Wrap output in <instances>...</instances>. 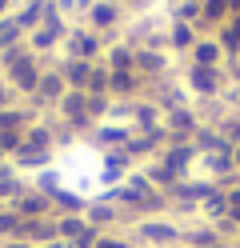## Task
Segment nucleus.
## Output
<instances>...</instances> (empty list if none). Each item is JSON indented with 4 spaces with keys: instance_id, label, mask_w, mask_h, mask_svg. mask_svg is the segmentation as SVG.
Here are the masks:
<instances>
[{
    "instance_id": "nucleus-1",
    "label": "nucleus",
    "mask_w": 240,
    "mask_h": 248,
    "mask_svg": "<svg viewBox=\"0 0 240 248\" xmlns=\"http://www.w3.org/2000/svg\"><path fill=\"white\" fill-rule=\"evenodd\" d=\"M128 236L140 248H172V244H184V224L172 216H148V220H136Z\"/></svg>"
},
{
    "instance_id": "nucleus-2",
    "label": "nucleus",
    "mask_w": 240,
    "mask_h": 248,
    "mask_svg": "<svg viewBox=\"0 0 240 248\" xmlns=\"http://www.w3.org/2000/svg\"><path fill=\"white\" fill-rule=\"evenodd\" d=\"M184 88L188 96L196 100H220L224 88H228V72L220 68H200V64H184Z\"/></svg>"
},
{
    "instance_id": "nucleus-3",
    "label": "nucleus",
    "mask_w": 240,
    "mask_h": 248,
    "mask_svg": "<svg viewBox=\"0 0 240 248\" xmlns=\"http://www.w3.org/2000/svg\"><path fill=\"white\" fill-rule=\"evenodd\" d=\"M48 64H52V60H40L36 52H32L28 60H20L16 68L0 72V76H4V80L12 84V92H16L20 100H28V96H36V84H40V76H44V68H48Z\"/></svg>"
},
{
    "instance_id": "nucleus-4",
    "label": "nucleus",
    "mask_w": 240,
    "mask_h": 248,
    "mask_svg": "<svg viewBox=\"0 0 240 248\" xmlns=\"http://www.w3.org/2000/svg\"><path fill=\"white\" fill-rule=\"evenodd\" d=\"M124 4L120 0H92V8L84 12V28H92V32H124Z\"/></svg>"
},
{
    "instance_id": "nucleus-5",
    "label": "nucleus",
    "mask_w": 240,
    "mask_h": 248,
    "mask_svg": "<svg viewBox=\"0 0 240 248\" xmlns=\"http://www.w3.org/2000/svg\"><path fill=\"white\" fill-rule=\"evenodd\" d=\"M60 48H64V56H72V60H104L108 40H104L100 32H92V28H76V24H72L68 40H64Z\"/></svg>"
},
{
    "instance_id": "nucleus-6",
    "label": "nucleus",
    "mask_w": 240,
    "mask_h": 248,
    "mask_svg": "<svg viewBox=\"0 0 240 248\" xmlns=\"http://www.w3.org/2000/svg\"><path fill=\"white\" fill-rule=\"evenodd\" d=\"M164 128H168V144H188L200 128V112L192 104L172 108V112H164Z\"/></svg>"
},
{
    "instance_id": "nucleus-7",
    "label": "nucleus",
    "mask_w": 240,
    "mask_h": 248,
    "mask_svg": "<svg viewBox=\"0 0 240 248\" xmlns=\"http://www.w3.org/2000/svg\"><path fill=\"white\" fill-rule=\"evenodd\" d=\"M136 136L132 124H116V120H104V124H96V128L88 132V140L100 148V152H112V148H124L128 140Z\"/></svg>"
},
{
    "instance_id": "nucleus-8",
    "label": "nucleus",
    "mask_w": 240,
    "mask_h": 248,
    "mask_svg": "<svg viewBox=\"0 0 240 248\" xmlns=\"http://www.w3.org/2000/svg\"><path fill=\"white\" fill-rule=\"evenodd\" d=\"M144 80H168L172 76V52H152V48H136V64H132Z\"/></svg>"
},
{
    "instance_id": "nucleus-9",
    "label": "nucleus",
    "mask_w": 240,
    "mask_h": 248,
    "mask_svg": "<svg viewBox=\"0 0 240 248\" xmlns=\"http://www.w3.org/2000/svg\"><path fill=\"white\" fill-rule=\"evenodd\" d=\"M92 64H96V60H72V56H60V60H52L48 68H56V72L64 76V84H68V88L88 92V72H92Z\"/></svg>"
},
{
    "instance_id": "nucleus-10",
    "label": "nucleus",
    "mask_w": 240,
    "mask_h": 248,
    "mask_svg": "<svg viewBox=\"0 0 240 248\" xmlns=\"http://www.w3.org/2000/svg\"><path fill=\"white\" fill-rule=\"evenodd\" d=\"M132 156H128L124 148H112V152H104V168H100V184L104 188H116V184H124V176L132 172Z\"/></svg>"
},
{
    "instance_id": "nucleus-11",
    "label": "nucleus",
    "mask_w": 240,
    "mask_h": 248,
    "mask_svg": "<svg viewBox=\"0 0 240 248\" xmlns=\"http://www.w3.org/2000/svg\"><path fill=\"white\" fill-rule=\"evenodd\" d=\"M84 220L96 224L100 232H116L124 224V212L116 204H108V200H88V208H84Z\"/></svg>"
},
{
    "instance_id": "nucleus-12",
    "label": "nucleus",
    "mask_w": 240,
    "mask_h": 248,
    "mask_svg": "<svg viewBox=\"0 0 240 248\" xmlns=\"http://www.w3.org/2000/svg\"><path fill=\"white\" fill-rule=\"evenodd\" d=\"M156 160H160V164H168V168H176L180 176H188V168L200 160V152H196V144H192V140H188V144H164Z\"/></svg>"
},
{
    "instance_id": "nucleus-13",
    "label": "nucleus",
    "mask_w": 240,
    "mask_h": 248,
    "mask_svg": "<svg viewBox=\"0 0 240 248\" xmlns=\"http://www.w3.org/2000/svg\"><path fill=\"white\" fill-rule=\"evenodd\" d=\"M32 248H48V244H56L60 240V232H56V216H36V220H24V236Z\"/></svg>"
},
{
    "instance_id": "nucleus-14",
    "label": "nucleus",
    "mask_w": 240,
    "mask_h": 248,
    "mask_svg": "<svg viewBox=\"0 0 240 248\" xmlns=\"http://www.w3.org/2000/svg\"><path fill=\"white\" fill-rule=\"evenodd\" d=\"M184 64H200V68H220L224 64V48L216 44V36H200L192 44V52L184 56Z\"/></svg>"
},
{
    "instance_id": "nucleus-15",
    "label": "nucleus",
    "mask_w": 240,
    "mask_h": 248,
    "mask_svg": "<svg viewBox=\"0 0 240 248\" xmlns=\"http://www.w3.org/2000/svg\"><path fill=\"white\" fill-rule=\"evenodd\" d=\"M8 208H16L24 216V220H36V216H56V208H52V196H44V192H36V188H28L16 204H8Z\"/></svg>"
},
{
    "instance_id": "nucleus-16",
    "label": "nucleus",
    "mask_w": 240,
    "mask_h": 248,
    "mask_svg": "<svg viewBox=\"0 0 240 248\" xmlns=\"http://www.w3.org/2000/svg\"><path fill=\"white\" fill-rule=\"evenodd\" d=\"M128 124H132L136 132H148V128H160V124H164V112H160L148 96H140V100H132V116H128Z\"/></svg>"
},
{
    "instance_id": "nucleus-17",
    "label": "nucleus",
    "mask_w": 240,
    "mask_h": 248,
    "mask_svg": "<svg viewBox=\"0 0 240 248\" xmlns=\"http://www.w3.org/2000/svg\"><path fill=\"white\" fill-rule=\"evenodd\" d=\"M196 40H200V36H196V28H192V24H184V20H168V52L188 56Z\"/></svg>"
},
{
    "instance_id": "nucleus-18",
    "label": "nucleus",
    "mask_w": 240,
    "mask_h": 248,
    "mask_svg": "<svg viewBox=\"0 0 240 248\" xmlns=\"http://www.w3.org/2000/svg\"><path fill=\"white\" fill-rule=\"evenodd\" d=\"M212 36H216V44L224 48V60H240V16H228Z\"/></svg>"
},
{
    "instance_id": "nucleus-19",
    "label": "nucleus",
    "mask_w": 240,
    "mask_h": 248,
    "mask_svg": "<svg viewBox=\"0 0 240 248\" xmlns=\"http://www.w3.org/2000/svg\"><path fill=\"white\" fill-rule=\"evenodd\" d=\"M24 40H28V48L36 52L40 60H52V52H56V44H64V36H56L52 28H48V24H40V28H32V32H28Z\"/></svg>"
},
{
    "instance_id": "nucleus-20",
    "label": "nucleus",
    "mask_w": 240,
    "mask_h": 248,
    "mask_svg": "<svg viewBox=\"0 0 240 248\" xmlns=\"http://www.w3.org/2000/svg\"><path fill=\"white\" fill-rule=\"evenodd\" d=\"M52 208H56V216H84V208H88V196H80V192H72V188H60L52 192Z\"/></svg>"
},
{
    "instance_id": "nucleus-21",
    "label": "nucleus",
    "mask_w": 240,
    "mask_h": 248,
    "mask_svg": "<svg viewBox=\"0 0 240 248\" xmlns=\"http://www.w3.org/2000/svg\"><path fill=\"white\" fill-rule=\"evenodd\" d=\"M192 144H196L200 156H212V152H232L228 144H224V136L216 132V124H200L196 136H192Z\"/></svg>"
},
{
    "instance_id": "nucleus-22",
    "label": "nucleus",
    "mask_w": 240,
    "mask_h": 248,
    "mask_svg": "<svg viewBox=\"0 0 240 248\" xmlns=\"http://www.w3.org/2000/svg\"><path fill=\"white\" fill-rule=\"evenodd\" d=\"M16 172H44V168H52V152H40V148H20L12 156Z\"/></svg>"
},
{
    "instance_id": "nucleus-23",
    "label": "nucleus",
    "mask_w": 240,
    "mask_h": 248,
    "mask_svg": "<svg viewBox=\"0 0 240 248\" xmlns=\"http://www.w3.org/2000/svg\"><path fill=\"white\" fill-rule=\"evenodd\" d=\"M216 240H220L216 224H208V220L184 224V248H204V244H216Z\"/></svg>"
},
{
    "instance_id": "nucleus-24",
    "label": "nucleus",
    "mask_w": 240,
    "mask_h": 248,
    "mask_svg": "<svg viewBox=\"0 0 240 248\" xmlns=\"http://www.w3.org/2000/svg\"><path fill=\"white\" fill-rule=\"evenodd\" d=\"M12 16H16V24H20V32L28 36L32 28H40V24H44V0H24V4L16 8Z\"/></svg>"
},
{
    "instance_id": "nucleus-25",
    "label": "nucleus",
    "mask_w": 240,
    "mask_h": 248,
    "mask_svg": "<svg viewBox=\"0 0 240 248\" xmlns=\"http://www.w3.org/2000/svg\"><path fill=\"white\" fill-rule=\"evenodd\" d=\"M20 236H24V216L4 204L0 208V244L4 240H20Z\"/></svg>"
},
{
    "instance_id": "nucleus-26",
    "label": "nucleus",
    "mask_w": 240,
    "mask_h": 248,
    "mask_svg": "<svg viewBox=\"0 0 240 248\" xmlns=\"http://www.w3.org/2000/svg\"><path fill=\"white\" fill-rule=\"evenodd\" d=\"M224 216H228V192H224V188H216V192L200 204V220L216 224V220H224Z\"/></svg>"
},
{
    "instance_id": "nucleus-27",
    "label": "nucleus",
    "mask_w": 240,
    "mask_h": 248,
    "mask_svg": "<svg viewBox=\"0 0 240 248\" xmlns=\"http://www.w3.org/2000/svg\"><path fill=\"white\" fill-rule=\"evenodd\" d=\"M112 68L104 64V60H96L92 72H88V96H112Z\"/></svg>"
},
{
    "instance_id": "nucleus-28",
    "label": "nucleus",
    "mask_w": 240,
    "mask_h": 248,
    "mask_svg": "<svg viewBox=\"0 0 240 248\" xmlns=\"http://www.w3.org/2000/svg\"><path fill=\"white\" fill-rule=\"evenodd\" d=\"M32 188V180H24V176H8V180H0V208L4 204H16L24 192Z\"/></svg>"
},
{
    "instance_id": "nucleus-29",
    "label": "nucleus",
    "mask_w": 240,
    "mask_h": 248,
    "mask_svg": "<svg viewBox=\"0 0 240 248\" xmlns=\"http://www.w3.org/2000/svg\"><path fill=\"white\" fill-rule=\"evenodd\" d=\"M104 64H108L112 72H116V68H132V64H136V52L128 48L124 40H116V44H112V48L104 52Z\"/></svg>"
},
{
    "instance_id": "nucleus-30",
    "label": "nucleus",
    "mask_w": 240,
    "mask_h": 248,
    "mask_svg": "<svg viewBox=\"0 0 240 248\" xmlns=\"http://www.w3.org/2000/svg\"><path fill=\"white\" fill-rule=\"evenodd\" d=\"M216 132L224 136V144H228V148L240 144V108H236V112H224V116L216 120Z\"/></svg>"
},
{
    "instance_id": "nucleus-31",
    "label": "nucleus",
    "mask_w": 240,
    "mask_h": 248,
    "mask_svg": "<svg viewBox=\"0 0 240 248\" xmlns=\"http://www.w3.org/2000/svg\"><path fill=\"white\" fill-rule=\"evenodd\" d=\"M168 20H184V24H196L200 20V0H176L168 8Z\"/></svg>"
},
{
    "instance_id": "nucleus-32",
    "label": "nucleus",
    "mask_w": 240,
    "mask_h": 248,
    "mask_svg": "<svg viewBox=\"0 0 240 248\" xmlns=\"http://www.w3.org/2000/svg\"><path fill=\"white\" fill-rule=\"evenodd\" d=\"M32 56V48H28V40H20V44H8L4 52H0V72H8V68H16L20 60H28Z\"/></svg>"
},
{
    "instance_id": "nucleus-33",
    "label": "nucleus",
    "mask_w": 240,
    "mask_h": 248,
    "mask_svg": "<svg viewBox=\"0 0 240 248\" xmlns=\"http://www.w3.org/2000/svg\"><path fill=\"white\" fill-rule=\"evenodd\" d=\"M24 32H20V24H16V16H4L0 20V52L8 48V44H20Z\"/></svg>"
},
{
    "instance_id": "nucleus-34",
    "label": "nucleus",
    "mask_w": 240,
    "mask_h": 248,
    "mask_svg": "<svg viewBox=\"0 0 240 248\" xmlns=\"http://www.w3.org/2000/svg\"><path fill=\"white\" fill-rule=\"evenodd\" d=\"M100 236H104V232L96 228V224H84V228H80L68 244H72V248H96V244H100Z\"/></svg>"
},
{
    "instance_id": "nucleus-35",
    "label": "nucleus",
    "mask_w": 240,
    "mask_h": 248,
    "mask_svg": "<svg viewBox=\"0 0 240 248\" xmlns=\"http://www.w3.org/2000/svg\"><path fill=\"white\" fill-rule=\"evenodd\" d=\"M84 224H88L84 216H56V232H60V240H72Z\"/></svg>"
},
{
    "instance_id": "nucleus-36",
    "label": "nucleus",
    "mask_w": 240,
    "mask_h": 248,
    "mask_svg": "<svg viewBox=\"0 0 240 248\" xmlns=\"http://www.w3.org/2000/svg\"><path fill=\"white\" fill-rule=\"evenodd\" d=\"M32 188H36V192H44V196H52V192L60 188V176L52 172V168H44V172H36V176H32Z\"/></svg>"
},
{
    "instance_id": "nucleus-37",
    "label": "nucleus",
    "mask_w": 240,
    "mask_h": 248,
    "mask_svg": "<svg viewBox=\"0 0 240 248\" xmlns=\"http://www.w3.org/2000/svg\"><path fill=\"white\" fill-rule=\"evenodd\" d=\"M108 112H112V96H88V116H92L96 124H104Z\"/></svg>"
},
{
    "instance_id": "nucleus-38",
    "label": "nucleus",
    "mask_w": 240,
    "mask_h": 248,
    "mask_svg": "<svg viewBox=\"0 0 240 248\" xmlns=\"http://www.w3.org/2000/svg\"><path fill=\"white\" fill-rule=\"evenodd\" d=\"M20 148H24V132H0V152H4L8 160H12Z\"/></svg>"
},
{
    "instance_id": "nucleus-39",
    "label": "nucleus",
    "mask_w": 240,
    "mask_h": 248,
    "mask_svg": "<svg viewBox=\"0 0 240 248\" xmlns=\"http://www.w3.org/2000/svg\"><path fill=\"white\" fill-rule=\"evenodd\" d=\"M12 104H20V96H16L12 84L4 80V76H0V108H12Z\"/></svg>"
},
{
    "instance_id": "nucleus-40",
    "label": "nucleus",
    "mask_w": 240,
    "mask_h": 248,
    "mask_svg": "<svg viewBox=\"0 0 240 248\" xmlns=\"http://www.w3.org/2000/svg\"><path fill=\"white\" fill-rule=\"evenodd\" d=\"M120 4H124V12H144L152 0H120Z\"/></svg>"
},
{
    "instance_id": "nucleus-41",
    "label": "nucleus",
    "mask_w": 240,
    "mask_h": 248,
    "mask_svg": "<svg viewBox=\"0 0 240 248\" xmlns=\"http://www.w3.org/2000/svg\"><path fill=\"white\" fill-rule=\"evenodd\" d=\"M12 4H16V0H0V20H4V16H12Z\"/></svg>"
},
{
    "instance_id": "nucleus-42",
    "label": "nucleus",
    "mask_w": 240,
    "mask_h": 248,
    "mask_svg": "<svg viewBox=\"0 0 240 248\" xmlns=\"http://www.w3.org/2000/svg\"><path fill=\"white\" fill-rule=\"evenodd\" d=\"M0 248H32V244H28V240H4Z\"/></svg>"
},
{
    "instance_id": "nucleus-43",
    "label": "nucleus",
    "mask_w": 240,
    "mask_h": 248,
    "mask_svg": "<svg viewBox=\"0 0 240 248\" xmlns=\"http://www.w3.org/2000/svg\"><path fill=\"white\" fill-rule=\"evenodd\" d=\"M228 16H240V0H228Z\"/></svg>"
},
{
    "instance_id": "nucleus-44",
    "label": "nucleus",
    "mask_w": 240,
    "mask_h": 248,
    "mask_svg": "<svg viewBox=\"0 0 240 248\" xmlns=\"http://www.w3.org/2000/svg\"><path fill=\"white\" fill-rule=\"evenodd\" d=\"M204 248H232L228 240H216V244H204Z\"/></svg>"
},
{
    "instance_id": "nucleus-45",
    "label": "nucleus",
    "mask_w": 240,
    "mask_h": 248,
    "mask_svg": "<svg viewBox=\"0 0 240 248\" xmlns=\"http://www.w3.org/2000/svg\"><path fill=\"white\" fill-rule=\"evenodd\" d=\"M232 160H236V168H240V144H236V148H232Z\"/></svg>"
},
{
    "instance_id": "nucleus-46",
    "label": "nucleus",
    "mask_w": 240,
    "mask_h": 248,
    "mask_svg": "<svg viewBox=\"0 0 240 248\" xmlns=\"http://www.w3.org/2000/svg\"><path fill=\"white\" fill-rule=\"evenodd\" d=\"M232 248H240V236H236V240H232Z\"/></svg>"
},
{
    "instance_id": "nucleus-47",
    "label": "nucleus",
    "mask_w": 240,
    "mask_h": 248,
    "mask_svg": "<svg viewBox=\"0 0 240 248\" xmlns=\"http://www.w3.org/2000/svg\"><path fill=\"white\" fill-rule=\"evenodd\" d=\"M172 248H184V244H172Z\"/></svg>"
},
{
    "instance_id": "nucleus-48",
    "label": "nucleus",
    "mask_w": 240,
    "mask_h": 248,
    "mask_svg": "<svg viewBox=\"0 0 240 248\" xmlns=\"http://www.w3.org/2000/svg\"><path fill=\"white\" fill-rule=\"evenodd\" d=\"M236 188H240V180H236Z\"/></svg>"
}]
</instances>
